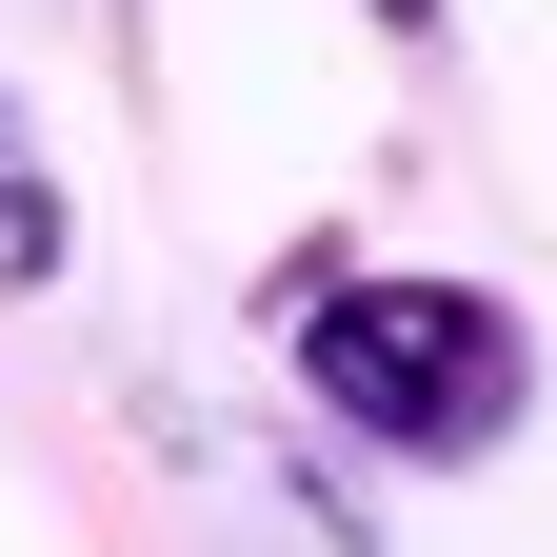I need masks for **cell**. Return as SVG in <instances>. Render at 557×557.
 <instances>
[{
  "instance_id": "cell-1",
  "label": "cell",
  "mask_w": 557,
  "mask_h": 557,
  "mask_svg": "<svg viewBox=\"0 0 557 557\" xmlns=\"http://www.w3.org/2000/svg\"><path fill=\"white\" fill-rule=\"evenodd\" d=\"M299 379L379 458H498L518 398H537V338H518L498 278H319L299 299Z\"/></svg>"
},
{
  "instance_id": "cell-2",
  "label": "cell",
  "mask_w": 557,
  "mask_h": 557,
  "mask_svg": "<svg viewBox=\"0 0 557 557\" xmlns=\"http://www.w3.org/2000/svg\"><path fill=\"white\" fill-rule=\"evenodd\" d=\"M60 239L81 220H60V180H40V120L0 100V278H60Z\"/></svg>"
},
{
  "instance_id": "cell-3",
  "label": "cell",
  "mask_w": 557,
  "mask_h": 557,
  "mask_svg": "<svg viewBox=\"0 0 557 557\" xmlns=\"http://www.w3.org/2000/svg\"><path fill=\"white\" fill-rule=\"evenodd\" d=\"M379 21H438V0H379Z\"/></svg>"
}]
</instances>
